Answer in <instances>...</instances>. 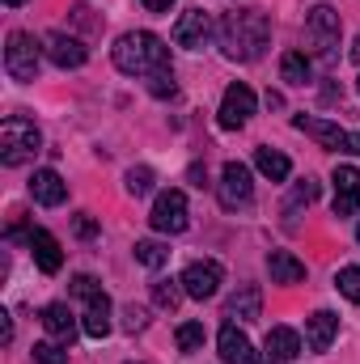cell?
Wrapping results in <instances>:
<instances>
[{
	"instance_id": "f1b7e54d",
	"label": "cell",
	"mask_w": 360,
	"mask_h": 364,
	"mask_svg": "<svg viewBox=\"0 0 360 364\" xmlns=\"http://www.w3.org/2000/svg\"><path fill=\"white\" fill-rule=\"evenodd\" d=\"M34 360L38 364H68V343H34Z\"/></svg>"
},
{
	"instance_id": "60d3db41",
	"label": "cell",
	"mask_w": 360,
	"mask_h": 364,
	"mask_svg": "<svg viewBox=\"0 0 360 364\" xmlns=\"http://www.w3.org/2000/svg\"><path fill=\"white\" fill-rule=\"evenodd\" d=\"M356 237H360V229H356Z\"/></svg>"
},
{
	"instance_id": "6da1fadb",
	"label": "cell",
	"mask_w": 360,
	"mask_h": 364,
	"mask_svg": "<svg viewBox=\"0 0 360 364\" xmlns=\"http://www.w3.org/2000/svg\"><path fill=\"white\" fill-rule=\"evenodd\" d=\"M216 38H221V51L229 60L255 64L271 43V21H268V13H259V9H233V13L221 17Z\"/></svg>"
},
{
	"instance_id": "2e32d148",
	"label": "cell",
	"mask_w": 360,
	"mask_h": 364,
	"mask_svg": "<svg viewBox=\"0 0 360 364\" xmlns=\"http://www.w3.org/2000/svg\"><path fill=\"white\" fill-rule=\"evenodd\" d=\"M263 352H268V360H275V364H292L301 356V335H297L292 326H271L268 339H263Z\"/></svg>"
},
{
	"instance_id": "ba28073f",
	"label": "cell",
	"mask_w": 360,
	"mask_h": 364,
	"mask_svg": "<svg viewBox=\"0 0 360 364\" xmlns=\"http://www.w3.org/2000/svg\"><path fill=\"white\" fill-rule=\"evenodd\" d=\"M216 195H221V203L233 212V208H246L250 199H255V182H250V170L242 166V161H225V170H221V182H216Z\"/></svg>"
},
{
	"instance_id": "d590c367",
	"label": "cell",
	"mask_w": 360,
	"mask_h": 364,
	"mask_svg": "<svg viewBox=\"0 0 360 364\" xmlns=\"http://www.w3.org/2000/svg\"><path fill=\"white\" fill-rule=\"evenodd\" d=\"M77 233H81V237H93V220L85 216V212L77 216Z\"/></svg>"
},
{
	"instance_id": "836d02e7",
	"label": "cell",
	"mask_w": 360,
	"mask_h": 364,
	"mask_svg": "<svg viewBox=\"0 0 360 364\" xmlns=\"http://www.w3.org/2000/svg\"><path fill=\"white\" fill-rule=\"evenodd\" d=\"M360 212V195H339L335 191V216H356Z\"/></svg>"
},
{
	"instance_id": "4dcf8cb0",
	"label": "cell",
	"mask_w": 360,
	"mask_h": 364,
	"mask_svg": "<svg viewBox=\"0 0 360 364\" xmlns=\"http://www.w3.org/2000/svg\"><path fill=\"white\" fill-rule=\"evenodd\" d=\"M335 288H339L348 301H356L360 305V267H344V272L335 275Z\"/></svg>"
},
{
	"instance_id": "5bb4252c",
	"label": "cell",
	"mask_w": 360,
	"mask_h": 364,
	"mask_svg": "<svg viewBox=\"0 0 360 364\" xmlns=\"http://www.w3.org/2000/svg\"><path fill=\"white\" fill-rule=\"evenodd\" d=\"M208 38H212V21H208L203 9H186L179 21H174V43L186 47V51H199Z\"/></svg>"
},
{
	"instance_id": "52a82bcc",
	"label": "cell",
	"mask_w": 360,
	"mask_h": 364,
	"mask_svg": "<svg viewBox=\"0 0 360 364\" xmlns=\"http://www.w3.org/2000/svg\"><path fill=\"white\" fill-rule=\"evenodd\" d=\"M149 225L157 229V233H182L186 225H191V216H186V195L182 191H162L157 195V203H153V212H149Z\"/></svg>"
},
{
	"instance_id": "f35d334b",
	"label": "cell",
	"mask_w": 360,
	"mask_h": 364,
	"mask_svg": "<svg viewBox=\"0 0 360 364\" xmlns=\"http://www.w3.org/2000/svg\"><path fill=\"white\" fill-rule=\"evenodd\" d=\"M352 60H356V64H360V38H356V47H352Z\"/></svg>"
},
{
	"instance_id": "603a6c76",
	"label": "cell",
	"mask_w": 360,
	"mask_h": 364,
	"mask_svg": "<svg viewBox=\"0 0 360 364\" xmlns=\"http://www.w3.org/2000/svg\"><path fill=\"white\" fill-rule=\"evenodd\" d=\"M314 199H318V182H314V178L297 182V186H292V195H288V203H284V216H288V225H292V220H297V212H301V208H309Z\"/></svg>"
},
{
	"instance_id": "e0dca14e",
	"label": "cell",
	"mask_w": 360,
	"mask_h": 364,
	"mask_svg": "<svg viewBox=\"0 0 360 364\" xmlns=\"http://www.w3.org/2000/svg\"><path fill=\"white\" fill-rule=\"evenodd\" d=\"M335 335H339V318L331 309H318V314L305 318V343H309V352H327L335 343Z\"/></svg>"
},
{
	"instance_id": "3957f363",
	"label": "cell",
	"mask_w": 360,
	"mask_h": 364,
	"mask_svg": "<svg viewBox=\"0 0 360 364\" xmlns=\"http://www.w3.org/2000/svg\"><path fill=\"white\" fill-rule=\"evenodd\" d=\"M38 149H43V132H38L30 119L9 114V119L0 123V161H4V166H26V161L38 157Z\"/></svg>"
},
{
	"instance_id": "9c48e42d",
	"label": "cell",
	"mask_w": 360,
	"mask_h": 364,
	"mask_svg": "<svg viewBox=\"0 0 360 364\" xmlns=\"http://www.w3.org/2000/svg\"><path fill=\"white\" fill-rule=\"evenodd\" d=\"M182 279V292L191 296V301H208V296H216L221 292V263H212V259H199V263H186V272L179 275Z\"/></svg>"
},
{
	"instance_id": "7402d4cb",
	"label": "cell",
	"mask_w": 360,
	"mask_h": 364,
	"mask_svg": "<svg viewBox=\"0 0 360 364\" xmlns=\"http://www.w3.org/2000/svg\"><path fill=\"white\" fill-rule=\"evenodd\" d=\"M255 166H259V174L271 182H284L292 174V161L280 153V149H255Z\"/></svg>"
},
{
	"instance_id": "8d00e7d4",
	"label": "cell",
	"mask_w": 360,
	"mask_h": 364,
	"mask_svg": "<svg viewBox=\"0 0 360 364\" xmlns=\"http://www.w3.org/2000/svg\"><path fill=\"white\" fill-rule=\"evenodd\" d=\"M170 4H174V0H144L149 13H170Z\"/></svg>"
},
{
	"instance_id": "cb8c5ba5",
	"label": "cell",
	"mask_w": 360,
	"mask_h": 364,
	"mask_svg": "<svg viewBox=\"0 0 360 364\" xmlns=\"http://www.w3.org/2000/svg\"><path fill=\"white\" fill-rule=\"evenodd\" d=\"M280 77H284L288 85H305V81H309V60H305L301 51H284V60H280Z\"/></svg>"
},
{
	"instance_id": "ac0fdd59",
	"label": "cell",
	"mask_w": 360,
	"mask_h": 364,
	"mask_svg": "<svg viewBox=\"0 0 360 364\" xmlns=\"http://www.w3.org/2000/svg\"><path fill=\"white\" fill-rule=\"evenodd\" d=\"M30 250H34V263H38V272L55 275L64 267V250H60V242L47 233V229H30V242H26Z\"/></svg>"
},
{
	"instance_id": "9a60e30c",
	"label": "cell",
	"mask_w": 360,
	"mask_h": 364,
	"mask_svg": "<svg viewBox=\"0 0 360 364\" xmlns=\"http://www.w3.org/2000/svg\"><path fill=\"white\" fill-rule=\"evenodd\" d=\"M225 318H229V322H259V318H263V292H259V284H242V288L229 296Z\"/></svg>"
},
{
	"instance_id": "4fadbf2b",
	"label": "cell",
	"mask_w": 360,
	"mask_h": 364,
	"mask_svg": "<svg viewBox=\"0 0 360 364\" xmlns=\"http://www.w3.org/2000/svg\"><path fill=\"white\" fill-rule=\"evenodd\" d=\"M216 348H221V360L225 364H259L255 343L246 339V331H238V322H225V326H221Z\"/></svg>"
},
{
	"instance_id": "7a4b0ae2",
	"label": "cell",
	"mask_w": 360,
	"mask_h": 364,
	"mask_svg": "<svg viewBox=\"0 0 360 364\" xmlns=\"http://www.w3.org/2000/svg\"><path fill=\"white\" fill-rule=\"evenodd\" d=\"M115 68L127 73V77H157V73H170V47L149 34V30H132L115 43Z\"/></svg>"
},
{
	"instance_id": "d6986e66",
	"label": "cell",
	"mask_w": 360,
	"mask_h": 364,
	"mask_svg": "<svg viewBox=\"0 0 360 364\" xmlns=\"http://www.w3.org/2000/svg\"><path fill=\"white\" fill-rule=\"evenodd\" d=\"M30 195H34V203H43V208H60V203L68 199V182L60 178L55 170H34Z\"/></svg>"
},
{
	"instance_id": "7c38bea8",
	"label": "cell",
	"mask_w": 360,
	"mask_h": 364,
	"mask_svg": "<svg viewBox=\"0 0 360 364\" xmlns=\"http://www.w3.org/2000/svg\"><path fill=\"white\" fill-rule=\"evenodd\" d=\"M292 127H297V132H305V136H314L322 149H335V153H348V149H352V136H348L339 123H331V119H309V114H297V119H292Z\"/></svg>"
},
{
	"instance_id": "ab89813d",
	"label": "cell",
	"mask_w": 360,
	"mask_h": 364,
	"mask_svg": "<svg viewBox=\"0 0 360 364\" xmlns=\"http://www.w3.org/2000/svg\"><path fill=\"white\" fill-rule=\"evenodd\" d=\"M4 4H13V9H17V4H26V0H4Z\"/></svg>"
},
{
	"instance_id": "277c9868",
	"label": "cell",
	"mask_w": 360,
	"mask_h": 364,
	"mask_svg": "<svg viewBox=\"0 0 360 364\" xmlns=\"http://www.w3.org/2000/svg\"><path fill=\"white\" fill-rule=\"evenodd\" d=\"M73 296L85 301V314H81V331L90 339H106L110 335V296L102 292V284L93 275H77L73 279Z\"/></svg>"
},
{
	"instance_id": "44dd1931",
	"label": "cell",
	"mask_w": 360,
	"mask_h": 364,
	"mask_svg": "<svg viewBox=\"0 0 360 364\" xmlns=\"http://www.w3.org/2000/svg\"><path fill=\"white\" fill-rule=\"evenodd\" d=\"M268 272H271V284H301L305 279V263L297 255H288V250H271Z\"/></svg>"
},
{
	"instance_id": "f546056e",
	"label": "cell",
	"mask_w": 360,
	"mask_h": 364,
	"mask_svg": "<svg viewBox=\"0 0 360 364\" xmlns=\"http://www.w3.org/2000/svg\"><path fill=\"white\" fill-rule=\"evenodd\" d=\"M335 191H339V195H360V170L356 166H335Z\"/></svg>"
},
{
	"instance_id": "8992f818",
	"label": "cell",
	"mask_w": 360,
	"mask_h": 364,
	"mask_svg": "<svg viewBox=\"0 0 360 364\" xmlns=\"http://www.w3.org/2000/svg\"><path fill=\"white\" fill-rule=\"evenodd\" d=\"M305 34H309V43H314V51H318V60H335L339 55V13L331 9V4H314L309 9V17H305Z\"/></svg>"
},
{
	"instance_id": "4316f807",
	"label": "cell",
	"mask_w": 360,
	"mask_h": 364,
	"mask_svg": "<svg viewBox=\"0 0 360 364\" xmlns=\"http://www.w3.org/2000/svg\"><path fill=\"white\" fill-rule=\"evenodd\" d=\"M174 343H179L182 352H195V348H203V322H182L179 335H174Z\"/></svg>"
},
{
	"instance_id": "d6a6232c",
	"label": "cell",
	"mask_w": 360,
	"mask_h": 364,
	"mask_svg": "<svg viewBox=\"0 0 360 364\" xmlns=\"http://www.w3.org/2000/svg\"><path fill=\"white\" fill-rule=\"evenodd\" d=\"M144 326H149V314H144L140 305H123V331L136 335V331H144Z\"/></svg>"
},
{
	"instance_id": "d4e9b609",
	"label": "cell",
	"mask_w": 360,
	"mask_h": 364,
	"mask_svg": "<svg viewBox=\"0 0 360 364\" xmlns=\"http://www.w3.org/2000/svg\"><path fill=\"white\" fill-rule=\"evenodd\" d=\"M132 255H136V263H144V267H153V272L170 263V250H166L162 242H153V237H149V242H136V250H132Z\"/></svg>"
},
{
	"instance_id": "74e56055",
	"label": "cell",
	"mask_w": 360,
	"mask_h": 364,
	"mask_svg": "<svg viewBox=\"0 0 360 364\" xmlns=\"http://www.w3.org/2000/svg\"><path fill=\"white\" fill-rule=\"evenodd\" d=\"M348 153H356V157H360V132L352 136V149H348Z\"/></svg>"
},
{
	"instance_id": "5b68a950",
	"label": "cell",
	"mask_w": 360,
	"mask_h": 364,
	"mask_svg": "<svg viewBox=\"0 0 360 364\" xmlns=\"http://www.w3.org/2000/svg\"><path fill=\"white\" fill-rule=\"evenodd\" d=\"M43 43H34V34H26V30H13L9 34V43H4V73L13 77V81H21V85H30V81H38V64H43Z\"/></svg>"
},
{
	"instance_id": "1f68e13d",
	"label": "cell",
	"mask_w": 360,
	"mask_h": 364,
	"mask_svg": "<svg viewBox=\"0 0 360 364\" xmlns=\"http://www.w3.org/2000/svg\"><path fill=\"white\" fill-rule=\"evenodd\" d=\"M149 93H153V97H174V93H179V85H174V68L149 77Z\"/></svg>"
},
{
	"instance_id": "8fae6325",
	"label": "cell",
	"mask_w": 360,
	"mask_h": 364,
	"mask_svg": "<svg viewBox=\"0 0 360 364\" xmlns=\"http://www.w3.org/2000/svg\"><path fill=\"white\" fill-rule=\"evenodd\" d=\"M43 51H47V60H51L55 68H81V64L90 60L85 43H81L77 34H64V30H51V34L43 38Z\"/></svg>"
},
{
	"instance_id": "83f0119b",
	"label": "cell",
	"mask_w": 360,
	"mask_h": 364,
	"mask_svg": "<svg viewBox=\"0 0 360 364\" xmlns=\"http://www.w3.org/2000/svg\"><path fill=\"white\" fill-rule=\"evenodd\" d=\"M153 170H149V166H132V170H127V195H149V191H153Z\"/></svg>"
},
{
	"instance_id": "e575fe53",
	"label": "cell",
	"mask_w": 360,
	"mask_h": 364,
	"mask_svg": "<svg viewBox=\"0 0 360 364\" xmlns=\"http://www.w3.org/2000/svg\"><path fill=\"white\" fill-rule=\"evenodd\" d=\"M9 339H13V318L0 314V343H9Z\"/></svg>"
},
{
	"instance_id": "484cf974",
	"label": "cell",
	"mask_w": 360,
	"mask_h": 364,
	"mask_svg": "<svg viewBox=\"0 0 360 364\" xmlns=\"http://www.w3.org/2000/svg\"><path fill=\"white\" fill-rule=\"evenodd\" d=\"M182 296H186V292H182V279H157V284H153V301H157V309H179Z\"/></svg>"
},
{
	"instance_id": "ffe728a7",
	"label": "cell",
	"mask_w": 360,
	"mask_h": 364,
	"mask_svg": "<svg viewBox=\"0 0 360 364\" xmlns=\"http://www.w3.org/2000/svg\"><path fill=\"white\" fill-rule=\"evenodd\" d=\"M43 326H47V335L60 339V343H73L77 331H81V326H77V314H73L64 301H51V305L43 309Z\"/></svg>"
},
{
	"instance_id": "30bf717a",
	"label": "cell",
	"mask_w": 360,
	"mask_h": 364,
	"mask_svg": "<svg viewBox=\"0 0 360 364\" xmlns=\"http://www.w3.org/2000/svg\"><path fill=\"white\" fill-rule=\"evenodd\" d=\"M250 114H255V90H250V85H242V81H238V85H229L225 97H221V114H216V119H221V127H225V132H238V127H246V119H250Z\"/></svg>"
}]
</instances>
